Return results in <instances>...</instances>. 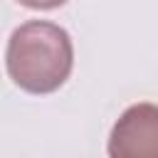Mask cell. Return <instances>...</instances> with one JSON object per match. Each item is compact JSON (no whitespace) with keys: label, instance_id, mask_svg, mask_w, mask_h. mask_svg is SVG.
<instances>
[{"label":"cell","instance_id":"obj_1","mask_svg":"<svg viewBox=\"0 0 158 158\" xmlns=\"http://www.w3.org/2000/svg\"><path fill=\"white\" fill-rule=\"evenodd\" d=\"M5 64L10 79L22 91L52 94L72 74L74 47L64 27L47 20H30L10 35Z\"/></svg>","mask_w":158,"mask_h":158},{"label":"cell","instance_id":"obj_3","mask_svg":"<svg viewBox=\"0 0 158 158\" xmlns=\"http://www.w3.org/2000/svg\"><path fill=\"white\" fill-rule=\"evenodd\" d=\"M17 2L30 10H54V7H62L67 0H17Z\"/></svg>","mask_w":158,"mask_h":158},{"label":"cell","instance_id":"obj_2","mask_svg":"<svg viewBox=\"0 0 158 158\" xmlns=\"http://www.w3.org/2000/svg\"><path fill=\"white\" fill-rule=\"evenodd\" d=\"M109 158H158V104L128 106L111 128Z\"/></svg>","mask_w":158,"mask_h":158}]
</instances>
